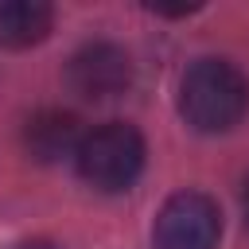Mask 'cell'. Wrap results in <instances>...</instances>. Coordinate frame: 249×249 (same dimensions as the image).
<instances>
[{
  "label": "cell",
  "instance_id": "7",
  "mask_svg": "<svg viewBox=\"0 0 249 249\" xmlns=\"http://www.w3.org/2000/svg\"><path fill=\"white\" fill-rule=\"evenodd\" d=\"M12 249H58L54 241H43V237H31V241H19V245H12Z\"/></svg>",
  "mask_w": 249,
  "mask_h": 249
},
{
  "label": "cell",
  "instance_id": "5",
  "mask_svg": "<svg viewBox=\"0 0 249 249\" xmlns=\"http://www.w3.org/2000/svg\"><path fill=\"white\" fill-rule=\"evenodd\" d=\"M82 124L74 113H62V109H43L27 121L23 128V148L31 152V160L39 163H54L62 156H74L78 144H82Z\"/></svg>",
  "mask_w": 249,
  "mask_h": 249
},
{
  "label": "cell",
  "instance_id": "1",
  "mask_svg": "<svg viewBox=\"0 0 249 249\" xmlns=\"http://www.w3.org/2000/svg\"><path fill=\"white\" fill-rule=\"evenodd\" d=\"M249 109V82L226 58H195L179 82V113L198 132H226Z\"/></svg>",
  "mask_w": 249,
  "mask_h": 249
},
{
  "label": "cell",
  "instance_id": "2",
  "mask_svg": "<svg viewBox=\"0 0 249 249\" xmlns=\"http://www.w3.org/2000/svg\"><path fill=\"white\" fill-rule=\"evenodd\" d=\"M144 156H148L144 136L124 121H109V124H97L82 136L74 163H78V175L93 191L117 195V191H128L140 179Z\"/></svg>",
  "mask_w": 249,
  "mask_h": 249
},
{
  "label": "cell",
  "instance_id": "8",
  "mask_svg": "<svg viewBox=\"0 0 249 249\" xmlns=\"http://www.w3.org/2000/svg\"><path fill=\"white\" fill-rule=\"evenodd\" d=\"M241 206H245V222H249V179H245V191H241Z\"/></svg>",
  "mask_w": 249,
  "mask_h": 249
},
{
  "label": "cell",
  "instance_id": "4",
  "mask_svg": "<svg viewBox=\"0 0 249 249\" xmlns=\"http://www.w3.org/2000/svg\"><path fill=\"white\" fill-rule=\"evenodd\" d=\"M66 86L89 101L121 97L132 86V58L117 43H86L66 62Z\"/></svg>",
  "mask_w": 249,
  "mask_h": 249
},
{
  "label": "cell",
  "instance_id": "6",
  "mask_svg": "<svg viewBox=\"0 0 249 249\" xmlns=\"http://www.w3.org/2000/svg\"><path fill=\"white\" fill-rule=\"evenodd\" d=\"M54 23L51 4L39 0H0V47L23 51L31 43H43Z\"/></svg>",
  "mask_w": 249,
  "mask_h": 249
},
{
  "label": "cell",
  "instance_id": "3",
  "mask_svg": "<svg viewBox=\"0 0 249 249\" xmlns=\"http://www.w3.org/2000/svg\"><path fill=\"white\" fill-rule=\"evenodd\" d=\"M218 237H222V214L218 202L202 191L171 195L152 226L156 249H218Z\"/></svg>",
  "mask_w": 249,
  "mask_h": 249
}]
</instances>
